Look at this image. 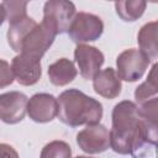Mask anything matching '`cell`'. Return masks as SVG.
Masks as SVG:
<instances>
[{
  "instance_id": "cell-1",
  "label": "cell",
  "mask_w": 158,
  "mask_h": 158,
  "mask_svg": "<svg viewBox=\"0 0 158 158\" xmlns=\"http://www.w3.org/2000/svg\"><path fill=\"white\" fill-rule=\"evenodd\" d=\"M57 33L46 23H37L32 17L25 15L9 23L6 33L7 43L19 54L36 59L43 57L54 42Z\"/></svg>"
},
{
  "instance_id": "cell-2",
  "label": "cell",
  "mask_w": 158,
  "mask_h": 158,
  "mask_svg": "<svg viewBox=\"0 0 158 158\" xmlns=\"http://www.w3.org/2000/svg\"><path fill=\"white\" fill-rule=\"evenodd\" d=\"M58 118L69 127L100 123L102 118V105L99 100L84 94L79 89H68L59 94Z\"/></svg>"
},
{
  "instance_id": "cell-3",
  "label": "cell",
  "mask_w": 158,
  "mask_h": 158,
  "mask_svg": "<svg viewBox=\"0 0 158 158\" xmlns=\"http://www.w3.org/2000/svg\"><path fill=\"white\" fill-rule=\"evenodd\" d=\"M110 147L115 153L126 156L138 133L139 116L137 105L130 100H122L116 104L111 114Z\"/></svg>"
},
{
  "instance_id": "cell-4",
  "label": "cell",
  "mask_w": 158,
  "mask_h": 158,
  "mask_svg": "<svg viewBox=\"0 0 158 158\" xmlns=\"http://www.w3.org/2000/svg\"><path fill=\"white\" fill-rule=\"evenodd\" d=\"M139 116L138 133L131 146L132 158H157L158 99L157 96L137 106Z\"/></svg>"
},
{
  "instance_id": "cell-5",
  "label": "cell",
  "mask_w": 158,
  "mask_h": 158,
  "mask_svg": "<svg viewBox=\"0 0 158 158\" xmlns=\"http://www.w3.org/2000/svg\"><path fill=\"white\" fill-rule=\"evenodd\" d=\"M69 38L77 44H84V42H94L99 40L104 32L102 20L90 12H77L69 28Z\"/></svg>"
},
{
  "instance_id": "cell-6",
  "label": "cell",
  "mask_w": 158,
  "mask_h": 158,
  "mask_svg": "<svg viewBox=\"0 0 158 158\" xmlns=\"http://www.w3.org/2000/svg\"><path fill=\"white\" fill-rule=\"evenodd\" d=\"M75 5L67 0H48L43 5L42 22L49 26L57 35L68 31L74 16Z\"/></svg>"
},
{
  "instance_id": "cell-7",
  "label": "cell",
  "mask_w": 158,
  "mask_h": 158,
  "mask_svg": "<svg viewBox=\"0 0 158 158\" xmlns=\"http://www.w3.org/2000/svg\"><path fill=\"white\" fill-rule=\"evenodd\" d=\"M149 63L151 60L139 49L128 48L116 58V74L120 80L133 83L143 77Z\"/></svg>"
},
{
  "instance_id": "cell-8",
  "label": "cell",
  "mask_w": 158,
  "mask_h": 158,
  "mask_svg": "<svg viewBox=\"0 0 158 158\" xmlns=\"http://www.w3.org/2000/svg\"><path fill=\"white\" fill-rule=\"evenodd\" d=\"M77 144L88 154L102 153L110 148V133L106 126L101 123L88 125L78 132Z\"/></svg>"
},
{
  "instance_id": "cell-9",
  "label": "cell",
  "mask_w": 158,
  "mask_h": 158,
  "mask_svg": "<svg viewBox=\"0 0 158 158\" xmlns=\"http://www.w3.org/2000/svg\"><path fill=\"white\" fill-rule=\"evenodd\" d=\"M28 98L21 91L0 94V120L7 125L21 122L27 112Z\"/></svg>"
},
{
  "instance_id": "cell-10",
  "label": "cell",
  "mask_w": 158,
  "mask_h": 158,
  "mask_svg": "<svg viewBox=\"0 0 158 158\" xmlns=\"http://www.w3.org/2000/svg\"><path fill=\"white\" fill-rule=\"evenodd\" d=\"M74 60L78 65L79 74L84 79L90 80L100 72L105 57L104 53L94 46L78 44L74 49Z\"/></svg>"
},
{
  "instance_id": "cell-11",
  "label": "cell",
  "mask_w": 158,
  "mask_h": 158,
  "mask_svg": "<svg viewBox=\"0 0 158 158\" xmlns=\"http://www.w3.org/2000/svg\"><path fill=\"white\" fill-rule=\"evenodd\" d=\"M58 114V101L52 94L37 93L27 102V115L37 123L51 122Z\"/></svg>"
},
{
  "instance_id": "cell-12",
  "label": "cell",
  "mask_w": 158,
  "mask_h": 158,
  "mask_svg": "<svg viewBox=\"0 0 158 158\" xmlns=\"http://www.w3.org/2000/svg\"><path fill=\"white\" fill-rule=\"evenodd\" d=\"M11 70L14 79L23 86L35 85L42 75L41 60L25 54H17L12 58Z\"/></svg>"
},
{
  "instance_id": "cell-13",
  "label": "cell",
  "mask_w": 158,
  "mask_h": 158,
  "mask_svg": "<svg viewBox=\"0 0 158 158\" xmlns=\"http://www.w3.org/2000/svg\"><path fill=\"white\" fill-rule=\"evenodd\" d=\"M93 89L96 94L105 99H115L121 94L122 84L116 74V70L111 67L100 70L93 78Z\"/></svg>"
},
{
  "instance_id": "cell-14",
  "label": "cell",
  "mask_w": 158,
  "mask_h": 158,
  "mask_svg": "<svg viewBox=\"0 0 158 158\" xmlns=\"http://www.w3.org/2000/svg\"><path fill=\"white\" fill-rule=\"evenodd\" d=\"M49 81L56 86H64L72 83L77 74L78 69L74 65V62L68 58H59L54 63L48 65L47 69Z\"/></svg>"
},
{
  "instance_id": "cell-15",
  "label": "cell",
  "mask_w": 158,
  "mask_h": 158,
  "mask_svg": "<svg viewBox=\"0 0 158 158\" xmlns=\"http://www.w3.org/2000/svg\"><path fill=\"white\" fill-rule=\"evenodd\" d=\"M157 21H151L144 23L137 35V42L139 46V51L149 59L156 60L158 57V47H157Z\"/></svg>"
},
{
  "instance_id": "cell-16",
  "label": "cell",
  "mask_w": 158,
  "mask_h": 158,
  "mask_svg": "<svg viewBox=\"0 0 158 158\" xmlns=\"http://www.w3.org/2000/svg\"><path fill=\"white\" fill-rule=\"evenodd\" d=\"M147 2L143 0H122L115 2V10L117 16L125 22H133L138 20L144 10Z\"/></svg>"
},
{
  "instance_id": "cell-17",
  "label": "cell",
  "mask_w": 158,
  "mask_h": 158,
  "mask_svg": "<svg viewBox=\"0 0 158 158\" xmlns=\"http://www.w3.org/2000/svg\"><path fill=\"white\" fill-rule=\"evenodd\" d=\"M158 93V84H157V63H153L147 79L136 88L135 90V99L137 104H142L152 98H154Z\"/></svg>"
},
{
  "instance_id": "cell-18",
  "label": "cell",
  "mask_w": 158,
  "mask_h": 158,
  "mask_svg": "<svg viewBox=\"0 0 158 158\" xmlns=\"http://www.w3.org/2000/svg\"><path fill=\"white\" fill-rule=\"evenodd\" d=\"M40 158H72V148L67 142L54 139L42 148Z\"/></svg>"
},
{
  "instance_id": "cell-19",
  "label": "cell",
  "mask_w": 158,
  "mask_h": 158,
  "mask_svg": "<svg viewBox=\"0 0 158 158\" xmlns=\"http://www.w3.org/2000/svg\"><path fill=\"white\" fill-rule=\"evenodd\" d=\"M4 9H5V14H6V19L7 21H12L20 16L27 15V1H2L1 2Z\"/></svg>"
},
{
  "instance_id": "cell-20",
  "label": "cell",
  "mask_w": 158,
  "mask_h": 158,
  "mask_svg": "<svg viewBox=\"0 0 158 158\" xmlns=\"http://www.w3.org/2000/svg\"><path fill=\"white\" fill-rule=\"evenodd\" d=\"M14 80L15 79H14V74L10 64L5 59L0 58V89L11 85Z\"/></svg>"
},
{
  "instance_id": "cell-21",
  "label": "cell",
  "mask_w": 158,
  "mask_h": 158,
  "mask_svg": "<svg viewBox=\"0 0 158 158\" xmlns=\"http://www.w3.org/2000/svg\"><path fill=\"white\" fill-rule=\"evenodd\" d=\"M0 158H20L17 151L7 144V143H0Z\"/></svg>"
},
{
  "instance_id": "cell-22",
  "label": "cell",
  "mask_w": 158,
  "mask_h": 158,
  "mask_svg": "<svg viewBox=\"0 0 158 158\" xmlns=\"http://www.w3.org/2000/svg\"><path fill=\"white\" fill-rule=\"evenodd\" d=\"M5 19H6V14H5V9H4V6H2V4L0 2V26L4 23V21H5Z\"/></svg>"
},
{
  "instance_id": "cell-23",
  "label": "cell",
  "mask_w": 158,
  "mask_h": 158,
  "mask_svg": "<svg viewBox=\"0 0 158 158\" xmlns=\"http://www.w3.org/2000/svg\"><path fill=\"white\" fill-rule=\"evenodd\" d=\"M75 158H93V157H88V156H77Z\"/></svg>"
}]
</instances>
